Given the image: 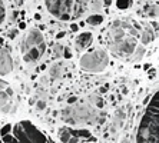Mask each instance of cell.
<instances>
[{
  "instance_id": "obj_13",
  "label": "cell",
  "mask_w": 159,
  "mask_h": 143,
  "mask_svg": "<svg viewBox=\"0 0 159 143\" xmlns=\"http://www.w3.org/2000/svg\"><path fill=\"white\" fill-rule=\"evenodd\" d=\"M116 6L119 10H126L132 6V0H116Z\"/></svg>"
},
{
  "instance_id": "obj_25",
  "label": "cell",
  "mask_w": 159,
  "mask_h": 143,
  "mask_svg": "<svg viewBox=\"0 0 159 143\" xmlns=\"http://www.w3.org/2000/svg\"><path fill=\"white\" fill-rule=\"evenodd\" d=\"M65 35H66L65 32H60V33H57V35H56V39L59 40V39H62V37H65Z\"/></svg>"
},
{
  "instance_id": "obj_26",
  "label": "cell",
  "mask_w": 159,
  "mask_h": 143,
  "mask_svg": "<svg viewBox=\"0 0 159 143\" xmlns=\"http://www.w3.org/2000/svg\"><path fill=\"white\" fill-rule=\"evenodd\" d=\"M76 100H77V99H76L75 96H72V97H69V100H68V102H69V105H72V103H75Z\"/></svg>"
},
{
  "instance_id": "obj_18",
  "label": "cell",
  "mask_w": 159,
  "mask_h": 143,
  "mask_svg": "<svg viewBox=\"0 0 159 143\" xmlns=\"http://www.w3.org/2000/svg\"><path fill=\"white\" fill-rule=\"evenodd\" d=\"M10 132H12V125H4L1 127V130H0V135L3 136V135H7Z\"/></svg>"
},
{
  "instance_id": "obj_16",
  "label": "cell",
  "mask_w": 159,
  "mask_h": 143,
  "mask_svg": "<svg viewBox=\"0 0 159 143\" xmlns=\"http://www.w3.org/2000/svg\"><path fill=\"white\" fill-rule=\"evenodd\" d=\"M4 16H6V7H4V3L0 0V24L3 23V20H4Z\"/></svg>"
},
{
  "instance_id": "obj_29",
  "label": "cell",
  "mask_w": 159,
  "mask_h": 143,
  "mask_svg": "<svg viewBox=\"0 0 159 143\" xmlns=\"http://www.w3.org/2000/svg\"><path fill=\"white\" fill-rule=\"evenodd\" d=\"M151 66H152V65H149V63H146V65H145V70H149V69H151Z\"/></svg>"
},
{
  "instance_id": "obj_3",
  "label": "cell",
  "mask_w": 159,
  "mask_h": 143,
  "mask_svg": "<svg viewBox=\"0 0 159 143\" xmlns=\"http://www.w3.org/2000/svg\"><path fill=\"white\" fill-rule=\"evenodd\" d=\"M46 50V43L45 37L39 29H32L29 33L24 36V40L22 43V53L23 60L27 63L37 62Z\"/></svg>"
},
{
  "instance_id": "obj_19",
  "label": "cell",
  "mask_w": 159,
  "mask_h": 143,
  "mask_svg": "<svg viewBox=\"0 0 159 143\" xmlns=\"http://www.w3.org/2000/svg\"><path fill=\"white\" fill-rule=\"evenodd\" d=\"M62 53H63V47L60 46V44H56L54 46V56H62Z\"/></svg>"
},
{
  "instance_id": "obj_23",
  "label": "cell",
  "mask_w": 159,
  "mask_h": 143,
  "mask_svg": "<svg viewBox=\"0 0 159 143\" xmlns=\"http://www.w3.org/2000/svg\"><path fill=\"white\" fill-rule=\"evenodd\" d=\"M45 107H46L45 102H37V109H40V110H42V109H45Z\"/></svg>"
},
{
  "instance_id": "obj_11",
  "label": "cell",
  "mask_w": 159,
  "mask_h": 143,
  "mask_svg": "<svg viewBox=\"0 0 159 143\" xmlns=\"http://www.w3.org/2000/svg\"><path fill=\"white\" fill-rule=\"evenodd\" d=\"M86 23L90 24V26H99V24H102L103 23V16H100V15H93V16H89L86 19Z\"/></svg>"
},
{
  "instance_id": "obj_4",
  "label": "cell",
  "mask_w": 159,
  "mask_h": 143,
  "mask_svg": "<svg viewBox=\"0 0 159 143\" xmlns=\"http://www.w3.org/2000/svg\"><path fill=\"white\" fill-rule=\"evenodd\" d=\"M136 49V40L133 37H128L126 32L122 27L121 22H116L112 29V43H110V50L115 53L116 57L126 59L132 56Z\"/></svg>"
},
{
  "instance_id": "obj_2",
  "label": "cell",
  "mask_w": 159,
  "mask_h": 143,
  "mask_svg": "<svg viewBox=\"0 0 159 143\" xmlns=\"http://www.w3.org/2000/svg\"><path fill=\"white\" fill-rule=\"evenodd\" d=\"M49 13L59 20L68 22L80 17L89 0H45Z\"/></svg>"
},
{
  "instance_id": "obj_31",
  "label": "cell",
  "mask_w": 159,
  "mask_h": 143,
  "mask_svg": "<svg viewBox=\"0 0 159 143\" xmlns=\"http://www.w3.org/2000/svg\"><path fill=\"white\" fill-rule=\"evenodd\" d=\"M0 143H3V142H1V139H0Z\"/></svg>"
},
{
  "instance_id": "obj_20",
  "label": "cell",
  "mask_w": 159,
  "mask_h": 143,
  "mask_svg": "<svg viewBox=\"0 0 159 143\" xmlns=\"http://www.w3.org/2000/svg\"><path fill=\"white\" fill-rule=\"evenodd\" d=\"M63 56H65V59H70L72 57V52L69 47H63Z\"/></svg>"
},
{
  "instance_id": "obj_1",
  "label": "cell",
  "mask_w": 159,
  "mask_h": 143,
  "mask_svg": "<svg viewBox=\"0 0 159 143\" xmlns=\"http://www.w3.org/2000/svg\"><path fill=\"white\" fill-rule=\"evenodd\" d=\"M159 94L153 93L136 133V143H159Z\"/></svg>"
},
{
  "instance_id": "obj_8",
  "label": "cell",
  "mask_w": 159,
  "mask_h": 143,
  "mask_svg": "<svg viewBox=\"0 0 159 143\" xmlns=\"http://www.w3.org/2000/svg\"><path fill=\"white\" fill-rule=\"evenodd\" d=\"M92 40H93L92 33H89V32L80 33V35L76 37V40H75V47H76V50H77V52H83L85 49H88L89 46H90Z\"/></svg>"
},
{
  "instance_id": "obj_24",
  "label": "cell",
  "mask_w": 159,
  "mask_h": 143,
  "mask_svg": "<svg viewBox=\"0 0 159 143\" xmlns=\"http://www.w3.org/2000/svg\"><path fill=\"white\" fill-rule=\"evenodd\" d=\"M70 29H72V30H73V32H77V30H79V26H77L76 23H72Z\"/></svg>"
},
{
  "instance_id": "obj_21",
  "label": "cell",
  "mask_w": 159,
  "mask_h": 143,
  "mask_svg": "<svg viewBox=\"0 0 159 143\" xmlns=\"http://www.w3.org/2000/svg\"><path fill=\"white\" fill-rule=\"evenodd\" d=\"M95 103H96V106L98 107H103V99L102 97H96V100H95Z\"/></svg>"
},
{
  "instance_id": "obj_12",
  "label": "cell",
  "mask_w": 159,
  "mask_h": 143,
  "mask_svg": "<svg viewBox=\"0 0 159 143\" xmlns=\"http://www.w3.org/2000/svg\"><path fill=\"white\" fill-rule=\"evenodd\" d=\"M145 13L152 19L158 17V4H153V6H146L145 9Z\"/></svg>"
},
{
  "instance_id": "obj_6",
  "label": "cell",
  "mask_w": 159,
  "mask_h": 143,
  "mask_svg": "<svg viewBox=\"0 0 159 143\" xmlns=\"http://www.w3.org/2000/svg\"><path fill=\"white\" fill-rule=\"evenodd\" d=\"M107 65H109V54L100 49L85 53L80 57V67L90 73L103 72L107 67Z\"/></svg>"
},
{
  "instance_id": "obj_15",
  "label": "cell",
  "mask_w": 159,
  "mask_h": 143,
  "mask_svg": "<svg viewBox=\"0 0 159 143\" xmlns=\"http://www.w3.org/2000/svg\"><path fill=\"white\" fill-rule=\"evenodd\" d=\"M151 40H153V35L149 32V30H145V32H142V43H149Z\"/></svg>"
},
{
  "instance_id": "obj_14",
  "label": "cell",
  "mask_w": 159,
  "mask_h": 143,
  "mask_svg": "<svg viewBox=\"0 0 159 143\" xmlns=\"http://www.w3.org/2000/svg\"><path fill=\"white\" fill-rule=\"evenodd\" d=\"M60 74H62V66L60 65H54V66L50 67V76L53 79H57Z\"/></svg>"
},
{
  "instance_id": "obj_30",
  "label": "cell",
  "mask_w": 159,
  "mask_h": 143,
  "mask_svg": "<svg viewBox=\"0 0 159 143\" xmlns=\"http://www.w3.org/2000/svg\"><path fill=\"white\" fill-rule=\"evenodd\" d=\"M106 90H107L106 87H100V92H102V93H106Z\"/></svg>"
},
{
  "instance_id": "obj_17",
  "label": "cell",
  "mask_w": 159,
  "mask_h": 143,
  "mask_svg": "<svg viewBox=\"0 0 159 143\" xmlns=\"http://www.w3.org/2000/svg\"><path fill=\"white\" fill-rule=\"evenodd\" d=\"M13 140H15V137H13V135H10V133L1 136V142H4V143H12Z\"/></svg>"
},
{
  "instance_id": "obj_9",
  "label": "cell",
  "mask_w": 159,
  "mask_h": 143,
  "mask_svg": "<svg viewBox=\"0 0 159 143\" xmlns=\"http://www.w3.org/2000/svg\"><path fill=\"white\" fill-rule=\"evenodd\" d=\"M57 133H59V137H60L62 143H77L79 142V139L76 136H73L70 132H69V127H60Z\"/></svg>"
},
{
  "instance_id": "obj_5",
  "label": "cell",
  "mask_w": 159,
  "mask_h": 143,
  "mask_svg": "<svg viewBox=\"0 0 159 143\" xmlns=\"http://www.w3.org/2000/svg\"><path fill=\"white\" fill-rule=\"evenodd\" d=\"M12 132L17 143H47L46 136L29 120H22L12 126Z\"/></svg>"
},
{
  "instance_id": "obj_7",
  "label": "cell",
  "mask_w": 159,
  "mask_h": 143,
  "mask_svg": "<svg viewBox=\"0 0 159 143\" xmlns=\"http://www.w3.org/2000/svg\"><path fill=\"white\" fill-rule=\"evenodd\" d=\"M13 70V59L9 50L0 47V76H6Z\"/></svg>"
},
{
  "instance_id": "obj_22",
  "label": "cell",
  "mask_w": 159,
  "mask_h": 143,
  "mask_svg": "<svg viewBox=\"0 0 159 143\" xmlns=\"http://www.w3.org/2000/svg\"><path fill=\"white\" fill-rule=\"evenodd\" d=\"M4 87H7V83H6L4 80L0 79V90H4Z\"/></svg>"
},
{
  "instance_id": "obj_27",
  "label": "cell",
  "mask_w": 159,
  "mask_h": 143,
  "mask_svg": "<svg viewBox=\"0 0 159 143\" xmlns=\"http://www.w3.org/2000/svg\"><path fill=\"white\" fill-rule=\"evenodd\" d=\"M17 35V30H12V33H10V37L12 39H15V36Z\"/></svg>"
},
{
  "instance_id": "obj_28",
  "label": "cell",
  "mask_w": 159,
  "mask_h": 143,
  "mask_svg": "<svg viewBox=\"0 0 159 143\" xmlns=\"http://www.w3.org/2000/svg\"><path fill=\"white\" fill-rule=\"evenodd\" d=\"M19 27H20V29H26V23H23V22H22V23L19 24Z\"/></svg>"
},
{
  "instance_id": "obj_10",
  "label": "cell",
  "mask_w": 159,
  "mask_h": 143,
  "mask_svg": "<svg viewBox=\"0 0 159 143\" xmlns=\"http://www.w3.org/2000/svg\"><path fill=\"white\" fill-rule=\"evenodd\" d=\"M10 109V96L6 90H0V112H7Z\"/></svg>"
}]
</instances>
